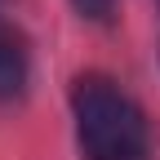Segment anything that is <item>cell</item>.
I'll return each mask as SVG.
<instances>
[{
	"mask_svg": "<svg viewBox=\"0 0 160 160\" xmlns=\"http://www.w3.org/2000/svg\"><path fill=\"white\" fill-rule=\"evenodd\" d=\"M76 142L85 160H147V120L138 102L107 76H76L71 85Z\"/></svg>",
	"mask_w": 160,
	"mask_h": 160,
	"instance_id": "1",
	"label": "cell"
},
{
	"mask_svg": "<svg viewBox=\"0 0 160 160\" xmlns=\"http://www.w3.org/2000/svg\"><path fill=\"white\" fill-rule=\"evenodd\" d=\"M27 89V45L13 27L0 22V102H9Z\"/></svg>",
	"mask_w": 160,
	"mask_h": 160,
	"instance_id": "2",
	"label": "cell"
},
{
	"mask_svg": "<svg viewBox=\"0 0 160 160\" xmlns=\"http://www.w3.org/2000/svg\"><path fill=\"white\" fill-rule=\"evenodd\" d=\"M80 18H89V22H107L116 13V0H71Z\"/></svg>",
	"mask_w": 160,
	"mask_h": 160,
	"instance_id": "3",
	"label": "cell"
}]
</instances>
